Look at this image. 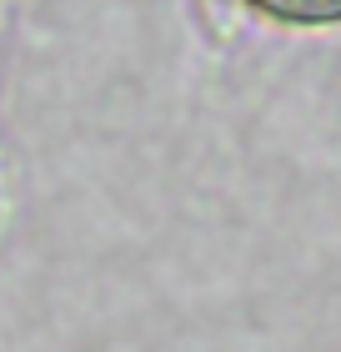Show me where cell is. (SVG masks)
Segmentation results:
<instances>
[{"label": "cell", "mask_w": 341, "mask_h": 352, "mask_svg": "<svg viewBox=\"0 0 341 352\" xmlns=\"http://www.w3.org/2000/svg\"><path fill=\"white\" fill-rule=\"evenodd\" d=\"M256 10H266L271 21H291V25H327L341 21V0H251Z\"/></svg>", "instance_id": "obj_1"}]
</instances>
